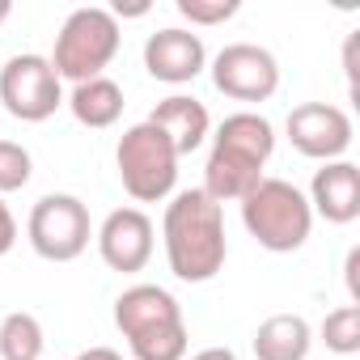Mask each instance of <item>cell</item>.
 I'll return each mask as SVG.
<instances>
[{"label":"cell","instance_id":"17","mask_svg":"<svg viewBox=\"0 0 360 360\" xmlns=\"http://www.w3.org/2000/svg\"><path fill=\"white\" fill-rule=\"evenodd\" d=\"M68 110L81 127H115L119 115H123V89L110 81V77H94V81H81L72 85L68 94Z\"/></svg>","mask_w":360,"mask_h":360},{"label":"cell","instance_id":"3","mask_svg":"<svg viewBox=\"0 0 360 360\" xmlns=\"http://www.w3.org/2000/svg\"><path fill=\"white\" fill-rule=\"evenodd\" d=\"M178 161L183 157L174 153L165 131H157L148 119L127 127L119 136V148H115V165H119V178H123V191L136 204H161V200L174 195Z\"/></svg>","mask_w":360,"mask_h":360},{"label":"cell","instance_id":"10","mask_svg":"<svg viewBox=\"0 0 360 360\" xmlns=\"http://www.w3.org/2000/svg\"><path fill=\"white\" fill-rule=\"evenodd\" d=\"M208 64V47L200 34L183 30V26H169V30H157L148 34L144 43V68L153 81H165V85H187L204 72Z\"/></svg>","mask_w":360,"mask_h":360},{"label":"cell","instance_id":"19","mask_svg":"<svg viewBox=\"0 0 360 360\" xmlns=\"http://www.w3.org/2000/svg\"><path fill=\"white\" fill-rule=\"evenodd\" d=\"M127 347L136 360H187L191 335H187V322H178V326H161L140 339H127Z\"/></svg>","mask_w":360,"mask_h":360},{"label":"cell","instance_id":"13","mask_svg":"<svg viewBox=\"0 0 360 360\" xmlns=\"http://www.w3.org/2000/svg\"><path fill=\"white\" fill-rule=\"evenodd\" d=\"M148 123H153L157 131H165V140L174 144L178 157L195 153V148L208 140V131H212L208 106H204L200 98H187V94H169L165 102H157L153 115H148Z\"/></svg>","mask_w":360,"mask_h":360},{"label":"cell","instance_id":"9","mask_svg":"<svg viewBox=\"0 0 360 360\" xmlns=\"http://www.w3.org/2000/svg\"><path fill=\"white\" fill-rule=\"evenodd\" d=\"M98 255L110 271H144L153 259V221L140 208H115L98 229Z\"/></svg>","mask_w":360,"mask_h":360},{"label":"cell","instance_id":"15","mask_svg":"<svg viewBox=\"0 0 360 360\" xmlns=\"http://www.w3.org/2000/svg\"><path fill=\"white\" fill-rule=\"evenodd\" d=\"M259 183H263V169L259 165H250V161H242V157H233L225 148H212L208 165H204V187L200 191L212 204H242Z\"/></svg>","mask_w":360,"mask_h":360},{"label":"cell","instance_id":"24","mask_svg":"<svg viewBox=\"0 0 360 360\" xmlns=\"http://www.w3.org/2000/svg\"><path fill=\"white\" fill-rule=\"evenodd\" d=\"M356 267H360V250H347V267H343V280H347L352 305H360V288H356Z\"/></svg>","mask_w":360,"mask_h":360},{"label":"cell","instance_id":"16","mask_svg":"<svg viewBox=\"0 0 360 360\" xmlns=\"http://www.w3.org/2000/svg\"><path fill=\"white\" fill-rule=\"evenodd\" d=\"M255 360H305L314 347V330L301 314H271L255 330Z\"/></svg>","mask_w":360,"mask_h":360},{"label":"cell","instance_id":"22","mask_svg":"<svg viewBox=\"0 0 360 360\" xmlns=\"http://www.w3.org/2000/svg\"><path fill=\"white\" fill-rule=\"evenodd\" d=\"M238 0H178V13H183L191 26H221L238 13Z\"/></svg>","mask_w":360,"mask_h":360},{"label":"cell","instance_id":"23","mask_svg":"<svg viewBox=\"0 0 360 360\" xmlns=\"http://www.w3.org/2000/svg\"><path fill=\"white\" fill-rule=\"evenodd\" d=\"M13 242H18V221H13L9 204L0 200V255H9V250H13Z\"/></svg>","mask_w":360,"mask_h":360},{"label":"cell","instance_id":"21","mask_svg":"<svg viewBox=\"0 0 360 360\" xmlns=\"http://www.w3.org/2000/svg\"><path fill=\"white\" fill-rule=\"evenodd\" d=\"M30 183V153L13 140H0V195L22 191Z\"/></svg>","mask_w":360,"mask_h":360},{"label":"cell","instance_id":"8","mask_svg":"<svg viewBox=\"0 0 360 360\" xmlns=\"http://www.w3.org/2000/svg\"><path fill=\"white\" fill-rule=\"evenodd\" d=\"M284 127H288L292 148L322 165L343 161V153L352 148V119H347V110H339L330 102H301Z\"/></svg>","mask_w":360,"mask_h":360},{"label":"cell","instance_id":"20","mask_svg":"<svg viewBox=\"0 0 360 360\" xmlns=\"http://www.w3.org/2000/svg\"><path fill=\"white\" fill-rule=\"evenodd\" d=\"M322 343L335 352V356H352L360 352V305H339L322 318Z\"/></svg>","mask_w":360,"mask_h":360},{"label":"cell","instance_id":"7","mask_svg":"<svg viewBox=\"0 0 360 360\" xmlns=\"http://www.w3.org/2000/svg\"><path fill=\"white\" fill-rule=\"evenodd\" d=\"M212 85L233 102H267L280 89V64L267 47L229 43L212 60Z\"/></svg>","mask_w":360,"mask_h":360},{"label":"cell","instance_id":"18","mask_svg":"<svg viewBox=\"0 0 360 360\" xmlns=\"http://www.w3.org/2000/svg\"><path fill=\"white\" fill-rule=\"evenodd\" d=\"M43 322L26 309H13L0 322V360H43Z\"/></svg>","mask_w":360,"mask_h":360},{"label":"cell","instance_id":"4","mask_svg":"<svg viewBox=\"0 0 360 360\" xmlns=\"http://www.w3.org/2000/svg\"><path fill=\"white\" fill-rule=\"evenodd\" d=\"M119 51V22L110 18V9H77L68 13V22L60 26L56 34V56H51V68L60 81H94L102 77V68L115 60Z\"/></svg>","mask_w":360,"mask_h":360},{"label":"cell","instance_id":"26","mask_svg":"<svg viewBox=\"0 0 360 360\" xmlns=\"http://www.w3.org/2000/svg\"><path fill=\"white\" fill-rule=\"evenodd\" d=\"M191 360H238L229 347H204V352H195Z\"/></svg>","mask_w":360,"mask_h":360},{"label":"cell","instance_id":"25","mask_svg":"<svg viewBox=\"0 0 360 360\" xmlns=\"http://www.w3.org/2000/svg\"><path fill=\"white\" fill-rule=\"evenodd\" d=\"M77 360H123V356H119L115 347H85Z\"/></svg>","mask_w":360,"mask_h":360},{"label":"cell","instance_id":"12","mask_svg":"<svg viewBox=\"0 0 360 360\" xmlns=\"http://www.w3.org/2000/svg\"><path fill=\"white\" fill-rule=\"evenodd\" d=\"M309 208L330 225H352L360 217V169L352 161H326L309 183Z\"/></svg>","mask_w":360,"mask_h":360},{"label":"cell","instance_id":"14","mask_svg":"<svg viewBox=\"0 0 360 360\" xmlns=\"http://www.w3.org/2000/svg\"><path fill=\"white\" fill-rule=\"evenodd\" d=\"M212 148H225V153H233V157H242V161L263 169L271 161V153H276V127L263 115H255V110H238V115H229L217 127Z\"/></svg>","mask_w":360,"mask_h":360},{"label":"cell","instance_id":"6","mask_svg":"<svg viewBox=\"0 0 360 360\" xmlns=\"http://www.w3.org/2000/svg\"><path fill=\"white\" fill-rule=\"evenodd\" d=\"M0 102L5 110L22 123H43L51 119L60 106H64V89H60V77L51 68L47 56H13L5 68H0Z\"/></svg>","mask_w":360,"mask_h":360},{"label":"cell","instance_id":"27","mask_svg":"<svg viewBox=\"0 0 360 360\" xmlns=\"http://www.w3.org/2000/svg\"><path fill=\"white\" fill-rule=\"evenodd\" d=\"M9 13H13V5H9V0H0V26L9 22Z\"/></svg>","mask_w":360,"mask_h":360},{"label":"cell","instance_id":"2","mask_svg":"<svg viewBox=\"0 0 360 360\" xmlns=\"http://www.w3.org/2000/svg\"><path fill=\"white\" fill-rule=\"evenodd\" d=\"M242 225L263 250L292 255V250H301L309 242L314 208L288 178H263V183L242 200Z\"/></svg>","mask_w":360,"mask_h":360},{"label":"cell","instance_id":"1","mask_svg":"<svg viewBox=\"0 0 360 360\" xmlns=\"http://www.w3.org/2000/svg\"><path fill=\"white\" fill-rule=\"evenodd\" d=\"M161 242H165L169 271L183 284H208V280H217L221 267H225V259H229L221 204H212L200 187L178 191L165 204Z\"/></svg>","mask_w":360,"mask_h":360},{"label":"cell","instance_id":"11","mask_svg":"<svg viewBox=\"0 0 360 360\" xmlns=\"http://www.w3.org/2000/svg\"><path fill=\"white\" fill-rule=\"evenodd\" d=\"M178 322H183V305L157 284H131L115 301V326L123 330V339H140L148 330L178 326Z\"/></svg>","mask_w":360,"mask_h":360},{"label":"cell","instance_id":"5","mask_svg":"<svg viewBox=\"0 0 360 360\" xmlns=\"http://www.w3.org/2000/svg\"><path fill=\"white\" fill-rule=\"evenodd\" d=\"M26 233H30V246H34L39 259H47V263H72V259L85 255L89 238H94L89 208L77 195H43L30 208Z\"/></svg>","mask_w":360,"mask_h":360}]
</instances>
